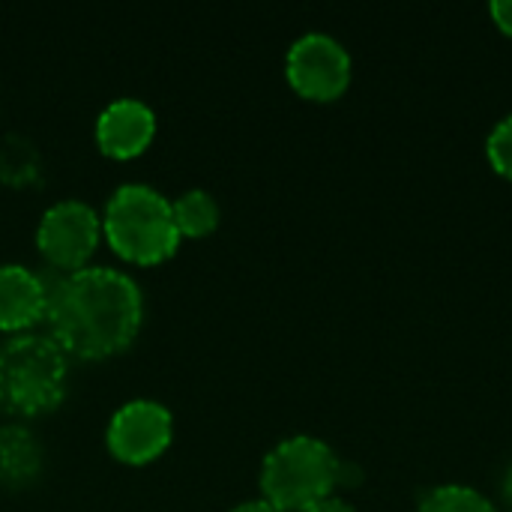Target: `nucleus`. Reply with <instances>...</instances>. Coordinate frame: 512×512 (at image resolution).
Wrapping results in <instances>:
<instances>
[{
    "label": "nucleus",
    "mask_w": 512,
    "mask_h": 512,
    "mask_svg": "<svg viewBox=\"0 0 512 512\" xmlns=\"http://www.w3.org/2000/svg\"><path fill=\"white\" fill-rule=\"evenodd\" d=\"M48 336L78 360L126 351L144 321L138 282L114 267H84L48 282Z\"/></svg>",
    "instance_id": "obj_1"
},
{
    "label": "nucleus",
    "mask_w": 512,
    "mask_h": 512,
    "mask_svg": "<svg viewBox=\"0 0 512 512\" xmlns=\"http://www.w3.org/2000/svg\"><path fill=\"white\" fill-rule=\"evenodd\" d=\"M102 237L129 264L153 267L180 246L171 201L147 183H123L111 192L102 213Z\"/></svg>",
    "instance_id": "obj_2"
},
{
    "label": "nucleus",
    "mask_w": 512,
    "mask_h": 512,
    "mask_svg": "<svg viewBox=\"0 0 512 512\" xmlns=\"http://www.w3.org/2000/svg\"><path fill=\"white\" fill-rule=\"evenodd\" d=\"M69 357L48 333H15L0 342V408L18 417L54 411L66 396Z\"/></svg>",
    "instance_id": "obj_3"
},
{
    "label": "nucleus",
    "mask_w": 512,
    "mask_h": 512,
    "mask_svg": "<svg viewBox=\"0 0 512 512\" xmlns=\"http://www.w3.org/2000/svg\"><path fill=\"white\" fill-rule=\"evenodd\" d=\"M342 465L330 444L294 435L276 444L261 465V495L282 512H306L333 495Z\"/></svg>",
    "instance_id": "obj_4"
},
{
    "label": "nucleus",
    "mask_w": 512,
    "mask_h": 512,
    "mask_svg": "<svg viewBox=\"0 0 512 512\" xmlns=\"http://www.w3.org/2000/svg\"><path fill=\"white\" fill-rule=\"evenodd\" d=\"M102 243V216L78 198H63L51 204L36 228V246L45 264L60 273H75L90 267Z\"/></svg>",
    "instance_id": "obj_5"
},
{
    "label": "nucleus",
    "mask_w": 512,
    "mask_h": 512,
    "mask_svg": "<svg viewBox=\"0 0 512 512\" xmlns=\"http://www.w3.org/2000/svg\"><path fill=\"white\" fill-rule=\"evenodd\" d=\"M285 75L303 99L333 102L351 84V54L327 33H306L288 48Z\"/></svg>",
    "instance_id": "obj_6"
},
{
    "label": "nucleus",
    "mask_w": 512,
    "mask_h": 512,
    "mask_svg": "<svg viewBox=\"0 0 512 512\" xmlns=\"http://www.w3.org/2000/svg\"><path fill=\"white\" fill-rule=\"evenodd\" d=\"M174 438V417L162 402L132 399L126 402L105 429L108 453L123 465L156 462Z\"/></svg>",
    "instance_id": "obj_7"
},
{
    "label": "nucleus",
    "mask_w": 512,
    "mask_h": 512,
    "mask_svg": "<svg viewBox=\"0 0 512 512\" xmlns=\"http://www.w3.org/2000/svg\"><path fill=\"white\" fill-rule=\"evenodd\" d=\"M156 135V114L141 99H114L96 117V144L111 159L141 156Z\"/></svg>",
    "instance_id": "obj_8"
},
{
    "label": "nucleus",
    "mask_w": 512,
    "mask_h": 512,
    "mask_svg": "<svg viewBox=\"0 0 512 512\" xmlns=\"http://www.w3.org/2000/svg\"><path fill=\"white\" fill-rule=\"evenodd\" d=\"M48 312V279L24 264H0V333H27Z\"/></svg>",
    "instance_id": "obj_9"
},
{
    "label": "nucleus",
    "mask_w": 512,
    "mask_h": 512,
    "mask_svg": "<svg viewBox=\"0 0 512 512\" xmlns=\"http://www.w3.org/2000/svg\"><path fill=\"white\" fill-rule=\"evenodd\" d=\"M42 465H45L42 444L27 426L0 429V486L3 489L33 486L42 474Z\"/></svg>",
    "instance_id": "obj_10"
},
{
    "label": "nucleus",
    "mask_w": 512,
    "mask_h": 512,
    "mask_svg": "<svg viewBox=\"0 0 512 512\" xmlns=\"http://www.w3.org/2000/svg\"><path fill=\"white\" fill-rule=\"evenodd\" d=\"M171 210L183 240H201L219 225V204L207 189H186L171 201Z\"/></svg>",
    "instance_id": "obj_11"
},
{
    "label": "nucleus",
    "mask_w": 512,
    "mask_h": 512,
    "mask_svg": "<svg viewBox=\"0 0 512 512\" xmlns=\"http://www.w3.org/2000/svg\"><path fill=\"white\" fill-rule=\"evenodd\" d=\"M420 512H498L486 495L468 486H441L432 489L423 501Z\"/></svg>",
    "instance_id": "obj_12"
},
{
    "label": "nucleus",
    "mask_w": 512,
    "mask_h": 512,
    "mask_svg": "<svg viewBox=\"0 0 512 512\" xmlns=\"http://www.w3.org/2000/svg\"><path fill=\"white\" fill-rule=\"evenodd\" d=\"M36 150L30 141L18 138V141H9L3 150H0V177L6 183H27L33 174H36Z\"/></svg>",
    "instance_id": "obj_13"
},
{
    "label": "nucleus",
    "mask_w": 512,
    "mask_h": 512,
    "mask_svg": "<svg viewBox=\"0 0 512 512\" xmlns=\"http://www.w3.org/2000/svg\"><path fill=\"white\" fill-rule=\"evenodd\" d=\"M486 153H489L492 168H495L501 177L512 180V114L510 117H504V120L492 129V135H489V141H486Z\"/></svg>",
    "instance_id": "obj_14"
},
{
    "label": "nucleus",
    "mask_w": 512,
    "mask_h": 512,
    "mask_svg": "<svg viewBox=\"0 0 512 512\" xmlns=\"http://www.w3.org/2000/svg\"><path fill=\"white\" fill-rule=\"evenodd\" d=\"M489 12H492V18H495V24L512 36V0H495L492 6H489Z\"/></svg>",
    "instance_id": "obj_15"
},
{
    "label": "nucleus",
    "mask_w": 512,
    "mask_h": 512,
    "mask_svg": "<svg viewBox=\"0 0 512 512\" xmlns=\"http://www.w3.org/2000/svg\"><path fill=\"white\" fill-rule=\"evenodd\" d=\"M306 512H357L348 501H342V498H336V495H330V498H324L321 504H315V507H309Z\"/></svg>",
    "instance_id": "obj_16"
},
{
    "label": "nucleus",
    "mask_w": 512,
    "mask_h": 512,
    "mask_svg": "<svg viewBox=\"0 0 512 512\" xmlns=\"http://www.w3.org/2000/svg\"><path fill=\"white\" fill-rule=\"evenodd\" d=\"M231 512H282V510H276L273 504H267L264 498H258V501H246V504L234 507Z\"/></svg>",
    "instance_id": "obj_17"
},
{
    "label": "nucleus",
    "mask_w": 512,
    "mask_h": 512,
    "mask_svg": "<svg viewBox=\"0 0 512 512\" xmlns=\"http://www.w3.org/2000/svg\"><path fill=\"white\" fill-rule=\"evenodd\" d=\"M504 495H507V501L512 504V468L510 474H507V480H504Z\"/></svg>",
    "instance_id": "obj_18"
}]
</instances>
